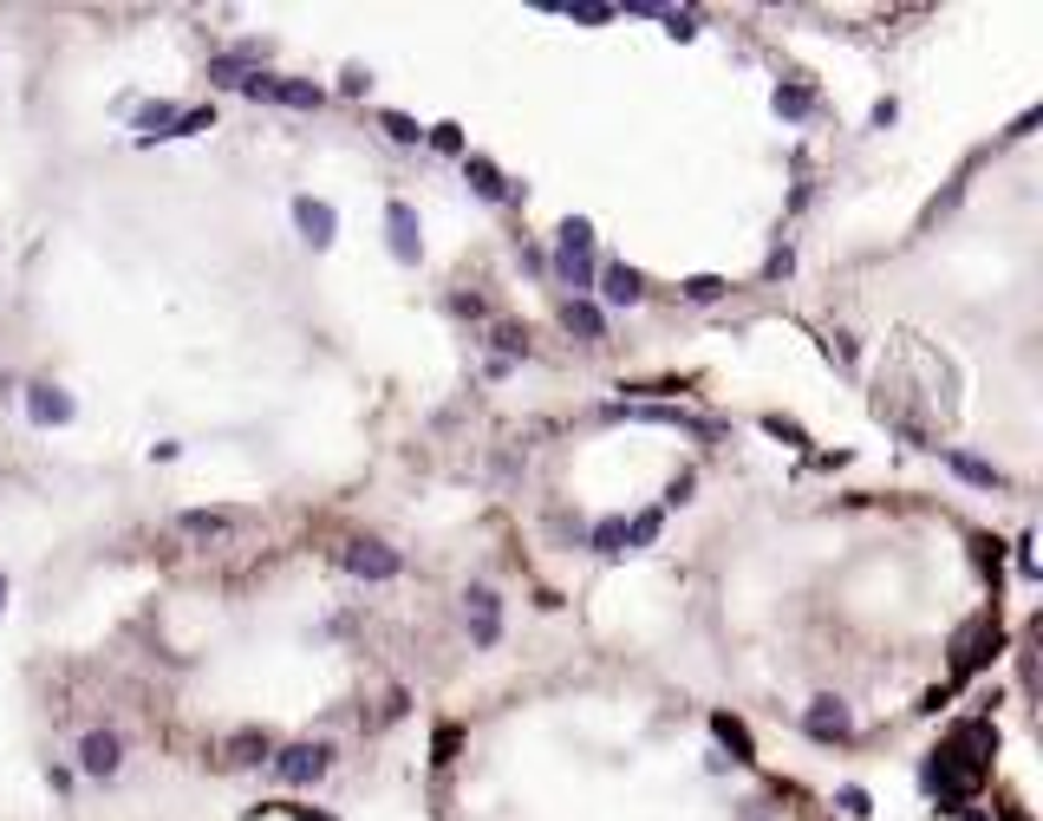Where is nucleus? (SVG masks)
<instances>
[{
  "label": "nucleus",
  "instance_id": "12",
  "mask_svg": "<svg viewBox=\"0 0 1043 821\" xmlns=\"http://www.w3.org/2000/svg\"><path fill=\"white\" fill-rule=\"evenodd\" d=\"M464 177H470V190H477L483 203H509V183H502V170H496L489 157H464Z\"/></svg>",
  "mask_w": 1043,
  "mask_h": 821
},
{
  "label": "nucleus",
  "instance_id": "10",
  "mask_svg": "<svg viewBox=\"0 0 1043 821\" xmlns=\"http://www.w3.org/2000/svg\"><path fill=\"white\" fill-rule=\"evenodd\" d=\"M294 222H300V235H307L313 248H327V242H333V228H340V215H333L327 203H313V196H300V203H294Z\"/></svg>",
  "mask_w": 1043,
  "mask_h": 821
},
{
  "label": "nucleus",
  "instance_id": "28",
  "mask_svg": "<svg viewBox=\"0 0 1043 821\" xmlns=\"http://www.w3.org/2000/svg\"><path fill=\"white\" fill-rule=\"evenodd\" d=\"M496 345H502V359H509V352H522V345H529V333H515V327H496Z\"/></svg>",
  "mask_w": 1043,
  "mask_h": 821
},
{
  "label": "nucleus",
  "instance_id": "25",
  "mask_svg": "<svg viewBox=\"0 0 1043 821\" xmlns=\"http://www.w3.org/2000/svg\"><path fill=\"white\" fill-rule=\"evenodd\" d=\"M659 20H666V33H672V40H692V33H698V13H679V7H666Z\"/></svg>",
  "mask_w": 1043,
  "mask_h": 821
},
{
  "label": "nucleus",
  "instance_id": "15",
  "mask_svg": "<svg viewBox=\"0 0 1043 821\" xmlns=\"http://www.w3.org/2000/svg\"><path fill=\"white\" fill-rule=\"evenodd\" d=\"M946 463L959 470L966 482H978V489H1004V477L991 470V463H978V457H966V450H946Z\"/></svg>",
  "mask_w": 1043,
  "mask_h": 821
},
{
  "label": "nucleus",
  "instance_id": "8",
  "mask_svg": "<svg viewBox=\"0 0 1043 821\" xmlns=\"http://www.w3.org/2000/svg\"><path fill=\"white\" fill-rule=\"evenodd\" d=\"M594 280H600V294H607L614 307H639V300H646V280L626 268V262H607V268L594 274Z\"/></svg>",
  "mask_w": 1043,
  "mask_h": 821
},
{
  "label": "nucleus",
  "instance_id": "31",
  "mask_svg": "<svg viewBox=\"0 0 1043 821\" xmlns=\"http://www.w3.org/2000/svg\"><path fill=\"white\" fill-rule=\"evenodd\" d=\"M0 607H7V574H0Z\"/></svg>",
  "mask_w": 1043,
  "mask_h": 821
},
{
  "label": "nucleus",
  "instance_id": "18",
  "mask_svg": "<svg viewBox=\"0 0 1043 821\" xmlns=\"http://www.w3.org/2000/svg\"><path fill=\"white\" fill-rule=\"evenodd\" d=\"M555 13H567L574 26H607L614 20V7H600V0H561Z\"/></svg>",
  "mask_w": 1043,
  "mask_h": 821
},
{
  "label": "nucleus",
  "instance_id": "17",
  "mask_svg": "<svg viewBox=\"0 0 1043 821\" xmlns=\"http://www.w3.org/2000/svg\"><path fill=\"white\" fill-rule=\"evenodd\" d=\"M268 750H275L268 731H242V737H228V763H262Z\"/></svg>",
  "mask_w": 1043,
  "mask_h": 821
},
{
  "label": "nucleus",
  "instance_id": "7",
  "mask_svg": "<svg viewBox=\"0 0 1043 821\" xmlns=\"http://www.w3.org/2000/svg\"><path fill=\"white\" fill-rule=\"evenodd\" d=\"M470 639L477 646H496L502 639V600L489 587H470Z\"/></svg>",
  "mask_w": 1043,
  "mask_h": 821
},
{
  "label": "nucleus",
  "instance_id": "14",
  "mask_svg": "<svg viewBox=\"0 0 1043 821\" xmlns=\"http://www.w3.org/2000/svg\"><path fill=\"white\" fill-rule=\"evenodd\" d=\"M561 320H567V333H581V340H600V333H607V320H600V307H594V300H567V307H561Z\"/></svg>",
  "mask_w": 1043,
  "mask_h": 821
},
{
  "label": "nucleus",
  "instance_id": "3",
  "mask_svg": "<svg viewBox=\"0 0 1043 821\" xmlns=\"http://www.w3.org/2000/svg\"><path fill=\"white\" fill-rule=\"evenodd\" d=\"M340 567L359 574V580H398V567H405V554L385 542H347L340 547Z\"/></svg>",
  "mask_w": 1043,
  "mask_h": 821
},
{
  "label": "nucleus",
  "instance_id": "2",
  "mask_svg": "<svg viewBox=\"0 0 1043 821\" xmlns=\"http://www.w3.org/2000/svg\"><path fill=\"white\" fill-rule=\"evenodd\" d=\"M242 92H248V98H275V105H294V111H313V105H327V92H320V85H307V78H275V72H248V78H242Z\"/></svg>",
  "mask_w": 1043,
  "mask_h": 821
},
{
  "label": "nucleus",
  "instance_id": "19",
  "mask_svg": "<svg viewBox=\"0 0 1043 821\" xmlns=\"http://www.w3.org/2000/svg\"><path fill=\"white\" fill-rule=\"evenodd\" d=\"M170 125H177V105H163V98L138 111V137H170Z\"/></svg>",
  "mask_w": 1043,
  "mask_h": 821
},
{
  "label": "nucleus",
  "instance_id": "22",
  "mask_svg": "<svg viewBox=\"0 0 1043 821\" xmlns=\"http://www.w3.org/2000/svg\"><path fill=\"white\" fill-rule=\"evenodd\" d=\"M717 294H724V280H717V274H692V280H685V300H692V307H711Z\"/></svg>",
  "mask_w": 1043,
  "mask_h": 821
},
{
  "label": "nucleus",
  "instance_id": "4",
  "mask_svg": "<svg viewBox=\"0 0 1043 821\" xmlns=\"http://www.w3.org/2000/svg\"><path fill=\"white\" fill-rule=\"evenodd\" d=\"M275 763L280 782H294V789H307V782H320L327 776V763H333V750L327 744H287L280 756H268Z\"/></svg>",
  "mask_w": 1043,
  "mask_h": 821
},
{
  "label": "nucleus",
  "instance_id": "26",
  "mask_svg": "<svg viewBox=\"0 0 1043 821\" xmlns=\"http://www.w3.org/2000/svg\"><path fill=\"white\" fill-rule=\"evenodd\" d=\"M379 125H385V131L398 137V143H417V137H424V131H417V125H412V118H405V111H385Z\"/></svg>",
  "mask_w": 1043,
  "mask_h": 821
},
{
  "label": "nucleus",
  "instance_id": "21",
  "mask_svg": "<svg viewBox=\"0 0 1043 821\" xmlns=\"http://www.w3.org/2000/svg\"><path fill=\"white\" fill-rule=\"evenodd\" d=\"M711 731H717V737H724V744L737 750V763H751V731H744L737 717H711Z\"/></svg>",
  "mask_w": 1043,
  "mask_h": 821
},
{
  "label": "nucleus",
  "instance_id": "23",
  "mask_svg": "<svg viewBox=\"0 0 1043 821\" xmlns=\"http://www.w3.org/2000/svg\"><path fill=\"white\" fill-rule=\"evenodd\" d=\"M809 105H816V92H802V85H783V92H776V111H783V118H802Z\"/></svg>",
  "mask_w": 1043,
  "mask_h": 821
},
{
  "label": "nucleus",
  "instance_id": "9",
  "mask_svg": "<svg viewBox=\"0 0 1043 821\" xmlns=\"http://www.w3.org/2000/svg\"><path fill=\"white\" fill-rule=\"evenodd\" d=\"M385 228H392V255L412 268L417 255H424V248H417V215H412V203H392V209H385Z\"/></svg>",
  "mask_w": 1043,
  "mask_h": 821
},
{
  "label": "nucleus",
  "instance_id": "27",
  "mask_svg": "<svg viewBox=\"0 0 1043 821\" xmlns=\"http://www.w3.org/2000/svg\"><path fill=\"white\" fill-rule=\"evenodd\" d=\"M430 143H437V150H450V157H457V150H464V131H457V125H437V131H430Z\"/></svg>",
  "mask_w": 1043,
  "mask_h": 821
},
{
  "label": "nucleus",
  "instance_id": "1",
  "mask_svg": "<svg viewBox=\"0 0 1043 821\" xmlns=\"http://www.w3.org/2000/svg\"><path fill=\"white\" fill-rule=\"evenodd\" d=\"M555 274L561 280H567V287H574V300H581V294H587V287H594V228H587V222H581V215H567V222H561V255H555Z\"/></svg>",
  "mask_w": 1043,
  "mask_h": 821
},
{
  "label": "nucleus",
  "instance_id": "24",
  "mask_svg": "<svg viewBox=\"0 0 1043 821\" xmlns=\"http://www.w3.org/2000/svg\"><path fill=\"white\" fill-rule=\"evenodd\" d=\"M594 547H600V554H620V547H626V515L600 522V529H594Z\"/></svg>",
  "mask_w": 1043,
  "mask_h": 821
},
{
  "label": "nucleus",
  "instance_id": "11",
  "mask_svg": "<svg viewBox=\"0 0 1043 821\" xmlns=\"http://www.w3.org/2000/svg\"><path fill=\"white\" fill-rule=\"evenodd\" d=\"M26 410L33 424H72V398L60 385H26Z\"/></svg>",
  "mask_w": 1043,
  "mask_h": 821
},
{
  "label": "nucleus",
  "instance_id": "13",
  "mask_svg": "<svg viewBox=\"0 0 1043 821\" xmlns=\"http://www.w3.org/2000/svg\"><path fill=\"white\" fill-rule=\"evenodd\" d=\"M614 417H646V424H679V430H692V437H704L711 424H698L692 410H672V405H632V410H620L614 405Z\"/></svg>",
  "mask_w": 1043,
  "mask_h": 821
},
{
  "label": "nucleus",
  "instance_id": "29",
  "mask_svg": "<svg viewBox=\"0 0 1043 821\" xmlns=\"http://www.w3.org/2000/svg\"><path fill=\"white\" fill-rule=\"evenodd\" d=\"M190 131H209V111H183V118H177V131H170V137H190Z\"/></svg>",
  "mask_w": 1043,
  "mask_h": 821
},
{
  "label": "nucleus",
  "instance_id": "16",
  "mask_svg": "<svg viewBox=\"0 0 1043 821\" xmlns=\"http://www.w3.org/2000/svg\"><path fill=\"white\" fill-rule=\"evenodd\" d=\"M228 529H235L228 509H190L183 515V535H228Z\"/></svg>",
  "mask_w": 1043,
  "mask_h": 821
},
{
  "label": "nucleus",
  "instance_id": "6",
  "mask_svg": "<svg viewBox=\"0 0 1043 821\" xmlns=\"http://www.w3.org/2000/svg\"><path fill=\"white\" fill-rule=\"evenodd\" d=\"M118 763H125V737H118V731H92V737L78 744V769H85V776H118Z\"/></svg>",
  "mask_w": 1043,
  "mask_h": 821
},
{
  "label": "nucleus",
  "instance_id": "20",
  "mask_svg": "<svg viewBox=\"0 0 1043 821\" xmlns=\"http://www.w3.org/2000/svg\"><path fill=\"white\" fill-rule=\"evenodd\" d=\"M659 529H666V515H659V509H646V515H632V522H626V547H646V542H659Z\"/></svg>",
  "mask_w": 1043,
  "mask_h": 821
},
{
  "label": "nucleus",
  "instance_id": "30",
  "mask_svg": "<svg viewBox=\"0 0 1043 821\" xmlns=\"http://www.w3.org/2000/svg\"><path fill=\"white\" fill-rule=\"evenodd\" d=\"M841 809H848V815H868V789H841Z\"/></svg>",
  "mask_w": 1043,
  "mask_h": 821
},
{
  "label": "nucleus",
  "instance_id": "5",
  "mask_svg": "<svg viewBox=\"0 0 1043 821\" xmlns=\"http://www.w3.org/2000/svg\"><path fill=\"white\" fill-rule=\"evenodd\" d=\"M802 731H809L816 744H841V737H854V711H848L841 697H816V704L802 711Z\"/></svg>",
  "mask_w": 1043,
  "mask_h": 821
}]
</instances>
